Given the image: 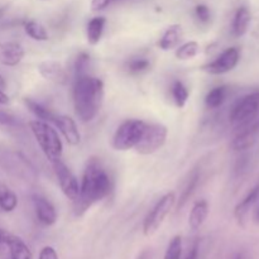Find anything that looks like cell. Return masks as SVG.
<instances>
[{"label": "cell", "instance_id": "cell-1", "mask_svg": "<svg viewBox=\"0 0 259 259\" xmlns=\"http://www.w3.org/2000/svg\"><path fill=\"white\" fill-rule=\"evenodd\" d=\"M111 190V181L109 175L101 166L98 158H90L83 169L80 185V195L73 202L76 217L85 214L94 204L105 199Z\"/></svg>", "mask_w": 259, "mask_h": 259}, {"label": "cell", "instance_id": "cell-2", "mask_svg": "<svg viewBox=\"0 0 259 259\" xmlns=\"http://www.w3.org/2000/svg\"><path fill=\"white\" fill-rule=\"evenodd\" d=\"M73 106L77 118L83 123L94 120L104 101V82L91 75L77 76L73 83Z\"/></svg>", "mask_w": 259, "mask_h": 259}, {"label": "cell", "instance_id": "cell-3", "mask_svg": "<svg viewBox=\"0 0 259 259\" xmlns=\"http://www.w3.org/2000/svg\"><path fill=\"white\" fill-rule=\"evenodd\" d=\"M29 128L37 143L39 144L40 149L45 153L46 158L51 163H55V162L62 159V141L58 136V132L50 123L37 119V120L29 121Z\"/></svg>", "mask_w": 259, "mask_h": 259}, {"label": "cell", "instance_id": "cell-4", "mask_svg": "<svg viewBox=\"0 0 259 259\" xmlns=\"http://www.w3.org/2000/svg\"><path fill=\"white\" fill-rule=\"evenodd\" d=\"M147 123L139 119H128L118 126L111 139V146L116 151H129L136 148L144 133Z\"/></svg>", "mask_w": 259, "mask_h": 259}, {"label": "cell", "instance_id": "cell-5", "mask_svg": "<svg viewBox=\"0 0 259 259\" xmlns=\"http://www.w3.org/2000/svg\"><path fill=\"white\" fill-rule=\"evenodd\" d=\"M176 201L177 199L175 192H167L166 195H163V196L157 201V204L154 205L153 209H152L151 211L147 214V217L144 218V235L149 237V235L154 234V233L159 229V227L163 224L164 219L168 217L171 210L174 209V206L176 205Z\"/></svg>", "mask_w": 259, "mask_h": 259}, {"label": "cell", "instance_id": "cell-6", "mask_svg": "<svg viewBox=\"0 0 259 259\" xmlns=\"http://www.w3.org/2000/svg\"><path fill=\"white\" fill-rule=\"evenodd\" d=\"M259 114V91L248 94L238 100L229 113V120L234 126H242L257 118Z\"/></svg>", "mask_w": 259, "mask_h": 259}, {"label": "cell", "instance_id": "cell-7", "mask_svg": "<svg viewBox=\"0 0 259 259\" xmlns=\"http://www.w3.org/2000/svg\"><path fill=\"white\" fill-rule=\"evenodd\" d=\"M167 137H168V129L166 125L159 123H147L143 136L136 146V151L144 156L154 153L164 146Z\"/></svg>", "mask_w": 259, "mask_h": 259}, {"label": "cell", "instance_id": "cell-8", "mask_svg": "<svg viewBox=\"0 0 259 259\" xmlns=\"http://www.w3.org/2000/svg\"><path fill=\"white\" fill-rule=\"evenodd\" d=\"M53 171L57 177L58 185H60L61 191L63 192L66 197L71 201L75 202L80 195V184L75 175L72 174L70 168L62 162V159L52 163Z\"/></svg>", "mask_w": 259, "mask_h": 259}, {"label": "cell", "instance_id": "cell-9", "mask_svg": "<svg viewBox=\"0 0 259 259\" xmlns=\"http://www.w3.org/2000/svg\"><path fill=\"white\" fill-rule=\"evenodd\" d=\"M240 60V51L237 47L227 48L224 52L220 53L214 61L206 63L201 67L202 71L210 75H223L229 71L234 70Z\"/></svg>", "mask_w": 259, "mask_h": 259}, {"label": "cell", "instance_id": "cell-10", "mask_svg": "<svg viewBox=\"0 0 259 259\" xmlns=\"http://www.w3.org/2000/svg\"><path fill=\"white\" fill-rule=\"evenodd\" d=\"M239 132L234 137L232 142V148L234 151H245L253 147V144L257 141L259 133V116L253 120L248 121L247 124L242 126H238Z\"/></svg>", "mask_w": 259, "mask_h": 259}, {"label": "cell", "instance_id": "cell-11", "mask_svg": "<svg viewBox=\"0 0 259 259\" xmlns=\"http://www.w3.org/2000/svg\"><path fill=\"white\" fill-rule=\"evenodd\" d=\"M0 245L9 248L10 259H33L28 245L19 237L4 229H0Z\"/></svg>", "mask_w": 259, "mask_h": 259}, {"label": "cell", "instance_id": "cell-12", "mask_svg": "<svg viewBox=\"0 0 259 259\" xmlns=\"http://www.w3.org/2000/svg\"><path fill=\"white\" fill-rule=\"evenodd\" d=\"M32 201L38 222L45 227L55 225L57 222V211H56V207L53 206L52 202L48 201L46 197L40 196V195H33Z\"/></svg>", "mask_w": 259, "mask_h": 259}, {"label": "cell", "instance_id": "cell-13", "mask_svg": "<svg viewBox=\"0 0 259 259\" xmlns=\"http://www.w3.org/2000/svg\"><path fill=\"white\" fill-rule=\"evenodd\" d=\"M53 124L60 131L63 138L66 139L70 146H77L81 142V134L78 132L77 124L71 116L68 115H56L53 119Z\"/></svg>", "mask_w": 259, "mask_h": 259}, {"label": "cell", "instance_id": "cell-14", "mask_svg": "<svg viewBox=\"0 0 259 259\" xmlns=\"http://www.w3.org/2000/svg\"><path fill=\"white\" fill-rule=\"evenodd\" d=\"M25 56V51L18 42L0 43V65L14 67L19 65Z\"/></svg>", "mask_w": 259, "mask_h": 259}, {"label": "cell", "instance_id": "cell-15", "mask_svg": "<svg viewBox=\"0 0 259 259\" xmlns=\"http://www.w3.org/2000/svg\"><path fill=\"white\" fill-rule=\"evenodd\" d=\"M38 71L43 78L52 81V82L66 83L67 81V73H66L65 68L56 61H43L38 65Z\"/></svg>", "mask_w": 259, "mask_h": 259}, {"label": "cell", "instance_id": "cell-16", "mask_svg": "<svg viewBox=\"0 0 259 259\" xmlns=\"http://www.w3.org/2000/svg\"><path fill=\"white\" fill-rule=\"evenodd\" d=\"M259 200V184L257 186L253 187L249 192H248L247 196L239 202V204L235 206L234 209V217L237 219L238 224L244 227L245 222H247L248 214H249L250 209L254 206Z\"/></svg>", "mask_w": 259, "mask_h": 259}, {"label": "cell", "instance_id": "cell-17", "mask_svg": "<svg viewBox=\"0 0 259 259\" xmlns=\"http://www.w3.org/2000/svg\"><path fill=\"white\" fill-rule=\"evenodd\" d=\"M182 37H184V29L180 24H172L164 30L162 37L158 40V47L162 51H171L174 48L179 47L180 42H181Z\"/></svg>", "mask_w": 259, "mask_h": 259}, {"label": "cell", "instance_id": "cell-18", "mask_svg": "<svg viewBox=\"0 0 259 259\" xmlns=\"http://www.w3.org/2000/svg\"><path fill=\"white\" fill-rule=\"evenodd\" d=\"M250 22H252V14L247 7H240L235 12L234 19L232 23V33L234 37L240 38L248 32Z\"/></svg>", "mask_w": 259, "mask_h": 259}, {"label": "cell", "instance_id": "cell-19", "mask_svg": "<svg viewBox=\"0 0 259 259\" xmlns=\"http://www.w3.org/2000/svg\"><path fill=\"white\" fill-rule=\"evenodd\" d=\"M209 215V204L205 200L196 201L189 215V227L192 230H197L202 227Z\"/></svg>", "mask_w": 259, "mask_h": 259}, {"label": "cell", "instance_id": "cell-20", "mask_svg": "<svg viewBox=\"0 0 259 259\" xmlns=\"http://www.w3.org/2000/svg\"><path fill=\"white\" fill-rule=\"evenodd\" d=\"M106 19L104 17H94L89 20L88 25H86V38L88 42L91 46H96L100 42L101 37H103L104 29H105Z\"/></svg>", "mask_w": 259, "mask_h": 259}, {"label": "cell", "instance_id": "cell-21", "mask_svg": "<svg viewBox=\"0 0 259 259\" xmlns=\"http://www.w3.org/2000/svg\"><path fill=\"white\" fill-rule=\"evenodd\" d=\"M199 181H200V171L197 168H195L194 171L190 174V177L187 179L186 185H185L184 190H182L181 195H180L179 202H177V207H179V209H182V207L187 204V201L191 199L195 190L197 189Z\"/></svg>", "mask_w": 259, "mask_h": 259}, {"label": "cell", "instance_id": "cell-22", "mask_svg": "<svg viewBox=\"0 0 259 259\" xmlns=\"http://www.w3.org/2000/svg\"><path fill=\"white\" fill-rule=\"evenodd\" d=\"M18 197L4 182L0 181V209L5 212H12L17 209Z\"/></svg>", "mask_w": 259, "mask_h": 259}, {"label": "cell", "instance_id": "cell-23", "mask_svg": "<svg viewBox=\"0 0 259 259\" xmlns=\"http://www.w3.org/2000/svg\"><path fill=\"white\" fill-rule=\"evenodd\" d=\"M24 104L25 106L28 108V110L38 119V120H43L47 121V123H53V119H55L56 115H53L52 111L50 109H47L46 106H43L42 104L37 103L33 99L25 98L24 99Z\"/></svg>", "mask_w": 259, "mask_h": 259}, {"label": "cell", "instance_id": "cell-24", "mask_svg": "<svg viewBox=\"0 0 259 259\" xmlns=\"http://www.w3.org/2000/svg\"><path fill=\"white\" fill-rule=\"evenodd\" d=\"M24 32L28 37H30L34 40H38V42H45V40H48V38H50L47 29L40 23L35 22V20H27L24 23Z\"/></svg>", "mask_w": 259, "mask_h": 259}, {"label": "cell", "instance_id": "cell-25", "mask_svg": "<svg viewBox=\"0 0 259 259\" xmlns=\"http://www.w3.org/2000/svg\"><path fill=\"white\" fill-rule=\"evenodd\" d=\"M227 99V88L225 86H217L205 96V105L209 109H217L224 104Z\"/></svg>", "mask_w": 259, "mask_h": 259}, {"label": "cell", "instance_id": "cell-26", "mask_svg": "<svg viewBox=\"0 0 259 259\" xmlns=\"http://www.w3.org/2000/svg\"><path fill=\"white\" fill-rule=\"evenodd\" d=\"M171 95L177 108L182 109L185 105H186L187 100H189L190 93H189V89L184 85V82L176 80L174 81V83H172L171 86Z\"/></svg>", "mask_w": 259, "mask_h": 259}, {"label": "cell", "instance_id": "cell-27", "mask_svg": "<svg viewBox=\"0 0 259 259\" xmlns=\"http://www.w3.org/2000/svg\"><path fill=\"white\" fill-rule=\"evenodd\" d=\"M200 53V45L196 40H189V42L184 43L180 47H177L175 56H176L177 60L181 61H187L192 60V58L196 57Z\"/></svg>", "mask_w": 259, "mask_h": 259}, {"label": "cell", "instance_id": "cell-28", "mask_svg": "<svg viewBox=\"0 0 259 259\" xmlns=\"http://www.w3.org/2000/svg\"><path fill=\"white\" fill-rule=\"evenodd\" d=\"M182 255V238L181 235H175L168 243L163 259H181Z\"/></svg>", "mask_w": 259, "mask_h": 259}, {"label": "cell", "instance_id": "cell-29", "mask_svg": "<svg viewBox=\"0 0 259 259\" xmlns=\"http://www.w3.org/2000/svg\"><path fill=\"white\" fill-rule=\"evenodd\" d=\"M89 66H90V56H89L86 52H81L80 55L77 56L75 62L76 77H77V76L88 75Z\"/></svg>", "mask_w": 259, "mask_h": 259}, {"label": "cell", "instance_id": "cell-30", "mask_svg": "<svg viewBox=\"0 0 259 259\" xmlns=\"http://www.w3.org/2000/svg\"><path fill=\"white\" fill-rule=\"evenodd\" d=\"M151 66L149 61L147 58H132L131 61L128 62L126 67H128V71L132 73H141L147 71Z\"/></svg>", "mask_w": 259, "mask_h": 259}, {"label": "cell", "instance_id": "cell-31", "mask_svg": "<svg viewBox=\"0 0 259 259\" xmlns=\"http://www.w3.org/2000/svg\"><path fill=\"white\" fill-rule=\"evenodd\" d=\"M0 125L9 126V128H19V126H22V121L14 114L0 110Z\"/></svg>", "mask_w": 259, "mask_h": 259}, {"label": "cell", "instance_id": "cell-32", "mask_svg": "<svg viewBox=\"0 0 259 259\" xmlns=\"http://www.w3.org/2000/svg\"><path fill=\"white\" fill-rule=\"evenodd\" d=\"M195 15L201 23H209L211 12H210L209 7L206 4H197L195 7Z\"/></svg>", "mask_w": 259, "mask_h": 259}, {"label": "cell", "instance_id": "cell-33", "mask_svg": "<svg viewBox=\"0 0 259 259\" xmlns=\"http://www.w3.org/2000/svg\"><path fill=\"white\" fill-rule=\"evenodd\" d=\"M118 2H124V0H91L90 8L93 12H101Z\"/></svg>", "mask_w": 259, "mask_h": 259}, {"label": "cell", "instance_id": "cell-34", "mask_svg": "<svg viewBox=\"0 0 259 259\" xmlns=\"http://www.w3.org/2000/svg\"><path fill=\"white\" fill-rule=\"evenodd\" d=\"M38 259H60L58 258L57 252L53 247H50V245H46L40 249L39 255H38Z\"/></svg>", "mask_w": 259, "mask_h": 259}, {"label": "cell", "instance_id": "cell-35", "mask_svg": "<svg viewBox=\"0 0 259 259\" xmlns=\"http://www.w3.org/2000/svg\"><path fill=\"white\" fill-rule=\"evenodd\" d=\"M185 259H199V245H197V243H195V244L192 245V248L190 249V252L187 253L186 258Z\"/></svg>", "mask_w": 259, "mask_h": 259}, {"label": "cell", "instance_id": "cell-36", "mask_svg": "<svg viewBox=\"0 0 259 259\" xmlns=\"http://www.w3.org/2000/svg\"><path fill=\"white\" fill-rule=\"evenodd\" d=\"M7 104H9V96L0 89V105H7Z\"/></svg>", "mask_w": 259, "mask_h": 259}, {"label": "cell", "instance_id": "cell-37", "mask_svg": "<svg viewBox=\"0 0 259 259\" xmlns=\"http://www.w3.org/2000/svg\"><path fill=\"white\" fill-rule=\"evenodd\" d=\"M258 201H259V200H258ZM253 222H254V224L259 225V202H258L257 206H255L254 212H253Z\"/></svg>", "mask_w": 259, "mask_h": 259}, {"label": "cell", "instance_id": "cell-38", "mask_svg": "<svg viewBox=\"0 0 259 259\" xmlns=\"http://www.w3.org/2000/svg\"><path fill=\"white\" fill-rule=\"evenodd\" d=\"M5 88H7V82H5L4 77H3V76L0 75V89H2V90H4Z\"/></svg>", "mask_w": 259, "mask_h": 259}, {"label": "cell", "instance_id": "cell-39", "mask_svg": "<svg viewBox=\"0 0 259 259\" xmlns=\"http://www.w3.org/2000/svg\"><path fill=\"white\" fill-rule=\"evenodd\" d=\"M232 259H244V255H243L242 253H237V254L233 255Z\"/></svg>", "mask_w": 259, "mask_h": 259}]
</instances>
